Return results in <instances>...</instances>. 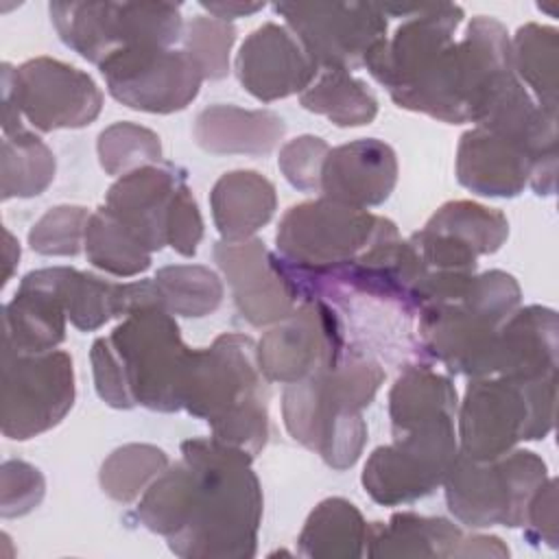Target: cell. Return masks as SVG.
Listing matches in <instances>:
<instances>
[{
	"instance_id": "obj_10",
	"label": "cell",
	"mask_w": 559,
	"mask_h": 559,
	"mask_svg": "<svg viewBox=\"0 0 559 559\" xmlns=\"http://www.w3.org/2000/svg\"><path fill=\"white\" fill-rule=\"evenodd\" d=\"M546 478L544 459L531 450H511L491 461H474L459 452L443 478L445 502L469 528H513L524 524L526 507Z\"/></svg>"
},
{
	"instance_id": "obj_30",
	"label": "cell",
	"mask_w": 559,
	"mask_h": 559,
	"mask_svg": "<svg viewBox=\"0 0 559 559\" xmlns=\"http://www.w3.org/2000/svg\"><path fill=\"white\" fill-rule=\"evenodd\" d=\"M454 384L428 365H408L389 393L391 430L400 432L441 415L456 417Z\"/></svg>"
},
{
	"instance_id": "obj_19",
	"label": "cell",
	"mask_w": 559,
	"mask_h": 559,
	"mask_svg": "<svg viewBox=\"0 0 559 559\" xmlns=\"http://www.w3.org/2000/svg\"><path fill=\"white\" fill-rule=\"evenodd\" d=\"M507 236L509 221L500 210L474 201H450L411 236V242L428 271L474 273L478 255L496 253Z\"/></svg>"
},
{
	"instance_id": "obj_37",
	"label": "cell",
	"mask_w": 559,
	"mask_h": 559,
	"mask_svg": "<svg viewBox=\"0 0 559 559\" xmlns=\"http://www.w3.org/2000/svg\"><path fill=\"white\" fill-rule=\"evenodd\" d=\"M96 151L103 170L114 177L162 162L159 135L135 122H114L103 129Z\"/></svg>"
},
{
	"instance_id": "obj_4",
	"label": "cell",
	"mask_w": 559,
	"mask_h": 559,
	"mask_svg": "<svg viewBox=\"0 0 559 559\" xmlns=\"http://www.w3.org/2000/svg\"><path fill=\"white\" fill-rule=\"evenodd\" d=\"M269 380L262 376L251 336L225 332L210 347L192 349L181 408L205 419L212 437L249 456L269 441Z\"/></svg>"
},
{
	"instance_id": "obj_11",
	"label": "cell",
	"mask_w": 559,
	"mask_h": 559,
	"mask_svg": "<svg viewBox=\"0 0 559 559\" xmlns=\"http://www.w3.org/2000/svg\"><path fill=\"white\" fill-rule=\"evenodd\" d=\"M48 9L61 41L96 66L127 48H173L183 35L181 7L170 2H50Z\"/></svg>"
},
{
	"instance_id": "obj_32",
	"label": "cell",
	"mask_w": 559,
	"mask_h": 559,
	"mask_svg": "<svg viewBox=\"0 0 559 559\" xmlns=\"http://www.w3.org/2000/svg\"><path fill=\"white\" fill-rule=\"evenodd\" d=\"M304 109L325 116L336 127H362L373 122L378 100L367 90L365 81L349 72H323L308 90L301 92Z\"/></svg>"
},
{
	"instance_id": "obj_2",
	"label": "cell",
	"mask_w": 559,
	"mask_h": 559,
	"mask_svg": "<svg viewBox=\"0 0 559 559\" xmlns=\"http://www.w3.org/2000/svg\"><path fill=\"white\" fill-rule=\"evenodd\" d=\"M520 284L504 271H428L411 290L408 308L419 310L421 349L450 373H491L500 325L518 310Z\"/></svg>"
},
{
	"instance_id": "obj_38",
	"label": "cell",
	"mask_w": 559,
	"mask_h": 559,
	"mask_svg": "<svg viewBox=\"0 0 559 559\" xmlns=\"http://www.w3.org/2000/svg\"><path fill=\"white\" fill-rule=\"evenodd\" d=\"M183 52L194 61L203 81H218L229 72V52L236 41L231 22L197 15L183 26Z\"/></svg>"
},
{
	"instance_id": "obj_43",
	"label": "cell",
	"mask_w": 559,
	"mask_h": 559,
	"mask_svg": "<svg viewBox=\"0 0 559 559\" xmlns=\"http://www.w3.org/2000/svg\"><path fill=\"white\" fill-rule=\"evenodd\" d=\"M526 537L533 544H546L557 548V480L546 478L533 493L524 524Z\"/></svg>"
},
{
	"instance_id": "obj_16",
	"label": "cell",
	"mask_w": 559,
	"mask_h": 559,
	"mask_svg": "<svg viewBox=\"0 0 559 559\" xmlns=\"http://www.w3.org/2000/svg\"><path fill=\"white\" fill-rule=\"evenodd\" d=\"M255 356L269 382L293 384L317 376L345 356L341 321L321 297H306L260 338Z\"/></svg>"
},
{
	"instance_id": "obj_6",
	"label": "cell",
	"mask_w": 559,
	"mask_h": 559,
	"mask_svg": "<svg viewBox=\"0 0 559 559\" xmlns=\"http://www.w3.org/2000/svg\"><path fill=\"white\" fill-rule=\"evenodd\" d=\"M507 28L487 15H476L461 41H452L432 66L393 100L402 109L461 124L478 122L498 94L515 81Z\"/></svg>"
},
{
	"instance_id": "obj_7",
	"label": "cell",
	"mask_w": 559,
	"mask_h": 559,
	"mask_svg": "<svg viewBox=\"0 0 559 559\" xmlns=\"http://www.w3.org/2000/svg\"><path fill=\"white\" fill-rule=\"evenodd\" d=\"M557 373L542 378H472L459 408V441L465 456L491 461L520 441L544 439L552 430Z\"/></svg>"
},
{
	"instance_id": "obj_14",
	"label": "cell",
	"mask_w": 559,
	"mask_h": 559,
	"mask_svg": "<svg viewBox=\"0 0 559 559\" xmlns=\"http://www.w3.org/2000/svg\"><path fill=\"white\" fill-rule=\"evenodd\" d=\"M314 66L325 72H352L386 35V13L371 2H277Z\"/></svg>"
},
{
	"instance_id": "obj_17",
	"label": "cell",
	"mask_w": 559,
	"mask_h": 559,
	"mask_svg": "<svg viewBox=\"0 0 559 559\" xmlns=\"http://www.w3.org/2000/svg\"><path fill=\"white\" fill-rule=\"evenodd\" d=\"M98 68L118 103L148 114L186 109L203 81L183 50L164 46L127 48L107 57Z\"/></svg>"
},
{
	"instance_id": "obj_9",
	"label": "cell",
	"mask_w": 559,
	"mask_h": 559,
	"mask_svg": "<svg viewBox=\"0 0 559 559\" xmlns=\"http://www.w3.org/2000/svg\"><path fill=\"white\" fill-rule=\"evenodd\" d=\"M103 92L94 79L59 59L35 57L20 68L2 63V135L24 129H79L98 118Z\"/></svg>"
},
{
	"instance_id": "obj_40",
	"label": "cell",
	"mask_w": 559,
	"mask_h": 559,
	"mask_svg": "<svg viewBox=\"0 0 559 559\" xmlns=\"http://www.w3.org/2000/svg\"><path fill=\"white\" fill-rule=\"evenodd\" d=\"M328 153L330 146L325 140L317 135H299L282 146L277 166L293 188L301 192H319L321 168Z\"/></svg>"
},
{
	"instance_id": "obj_33",
	"label": "cell",
	"mask_w": 559,
	"mask_h": 559,
	"mask_svg": "<svg viewBox=\"0 0 559 559\" xmlns=\"http://www.w3.org/2000/svg\"><path fill=\"white\" fill-rule=\"evenodd\" d=\"M85 255L96 269L118 277H133L151 266V251L105 205L90 214Z\"/></svg>"
},
{
	"instance_id": "obj_3",
	"label": "cell",
	"mask_w": 559,
	"mask_h": 559,
	"mask_svg": "<svg viewBox=\"0 0 559 559\" xmlns=\"http://www.w3.org/2000/svg\"><path fill=\"white\" fill-rule=\"evenodd\" d=\"M190 352L168 310L140 308L127 314L109 336L94 341L90 358L96 393L114 408L140 404L175 413L181 408V382Z\"/></svg>"
},
{
	"instance_id": "obj_25",
	"label": "cell",
	"mask_w": 559,
	"mask_h": 559,
	"mask_svg": "<svg viewBox=\"0 0 559 559\" xmlns=\"http://www.w3.org/2000/svg\"><path fill=\"white\" fill-rule=\"evenodd\" d=\"M557 373V312L544 306L518 308L498 330L491 373L542 378Z\"/></svg>"
},
{
	"instance_id": "obj_12",
	"label": "cell",
	"mask_w": 559,
	"mask_h": 559,
	"mask_svg": "<svg viewBox=\"0 0 559 559\" xmlns=\"http://www.w3.org/2000/svg\"><path fill=\"white\" fill-rule=\"evenodd\" d=\"M456 454L454 417L441 415L393 432V443L371 452L360 480L378 504L413 502L443 485Z\"/></svg>"
},
{
	"instance_id": "obj_45",
	"label": "cell",
	"mask_w": 559,
	"mask_h": 559,
	"mask_svg": "<svg viewBox=\"0 0 559 559\" xmlns=\"http://www.w3.org/2000/svg\"><path fill=\"white\" fill-rule=\"evenodd\" d=\"M2 234H4V275H2V284H7L13 275V269H15L17 260H20V245L11 236L9 229H2Z\"/></svg>"
},
{
	"instance_id": "obj_28",
	"label": "cell",
	"mask_w": 559,
	"mask_h": 559,
	"mask_svg": "<svg viewBox=\"0 0 559 559\" xmlns=\"http://www.w3.org/2000/svg\"><path fill=\"white\" fill-rule=\"evenodd\" d=\"M212 218L223 242L253 238L277 207L275 186L255 170H231L218 177L210 192Z\"/></svg>"
},
{
	"instance_id": "obj_36",
	"label": "cell",
	"mask_w": 559,
	"mask_h": 559,
	"mask_svg": "<svg viewBox=\"0 0 559 559\" xmlns=\"http://www.w3.org/2000/svg\"><path fill=\"white\" fill-rule=\"evenodd\" d=\"M168 456L151 443H127L100 465V487L116 502H133L168 467Z\"/></svg>"
},
{
	"instance_id": "obj_20",
	"label": "cell",
	"mask_w": 559,
	"mask_h": 559,
	"mask_svg": "<svg viewBox=\"0 0 559 559\" xmlns=\"http://www.w3.org/2000/svg\"><path fill=\"white\" fill-rule=\"evenodd\" d=\"M234 68L240 85L262 103L301 94L319 74L290 28L275 22L258 26L240 44Z\"/></svg>"
},
{
	"instance_id": "obj_21",
	"label": "cell",
	"mask_w": 559,
	"mask_h": 559,
	"mask_svg": "<svg viewBox=\"0 0 559 559\" xmlns=\"http://www.w3.org/2000/svg\"><path fill=\"white\" fill-rule=\"evenodd\" d=\"M369 557H507L509 548L500 537L465 535L443 518L395 513L386 524H367Z\"/></svg>"
},
{
	"instance_id": "obj_24",
	"label": "cell",
	"mask_w": 559,
	"mask_h": 559,
	"mask_svg": "<svg viewBox=\"0 0 559 559\" xmlns=\"http://www.w3.org/2000/svg\"><path fill=\"white\" fill-rule=\"evenodd\" d=\"M397 183L395 151L376 138H362L330 148L321 168L325 199L367 210L384 203Z\"/></svg>"
},
{
	"instance_id": "obj_1",
	"label": "cell",
	"mask_w": 559,
	"mask_h": 559,
	"mask_svg": "<svg viewBox=\"0 0 559 559\" xmlns=\"http://www.w3.org/2000/svg\"><path fill=\"white\" fill-rule=\"evenodd\" d=\"M251 461L247 452L214 437L183 441L181 459L142 493L135 520L164 535L179 557H253L262 489Z\"/></svg>"
},
{
	"instance_id": "obj_5",
	"label": "cell",
	"mask_w": 559,
	"mask_h": 559,
	"mask_svg": "<svg viewBox=\"0 0 559 559\" xmlns=\"http://www.w3.org/2000/svg\"><path fill=\"white\" fill-rule=\"evenodd\" d=\"M384 382L382 367L367 356L343 360L306 380L286 384L282 415L288 435L317 452L332 469L352 467L367 441L362 408Z\"/></svg>"
},
{
	"instance_id": "obj_29",
	"label": "cell",
	"mask_w": 559,
	"mask_h": 559,
	"mask_svg": "<svg viewBox=\"0 0 559 559\" xmlns=\"http://www.w3.org/2000/svg\"><path fill=\"white\" fill-rule=\"evenodd\" d=\"M299 555L314 559H354L367 548V522L345 498H328L308 515L299 533Z\"/></svg>"
},
{
	"instance_id": "obj_31",
	"label": "cell",
	"mask_w": 559,
	"mask_h": 559,
	"mask_svg": "<svg viewBox=\"0 0 559 559\" xmlns=\"http://www.w3.org/2000/svg\"><path fill=\"white\" fill-rule=\"evenodd\" d=\"M513 72L524 81L533 94L535 103L557 116V68H559V33L552 26H542L528 22L518 28L511 41Z\"/></svg>"
},
{
	"instance_id": "obj_35",
	"label": "cell",
	"mask_w": 559,
	"mask_h": 559,
	"mask_svg": "<svg viewBox=\"0 0 559 559\" xmlns=\"http://www.w3.org/2000/svg\"><path fill=\"white\" fill-rule=\"evenodd\" d=\"M153 282L170 314L199 319L212 314L223 301L221 277L201 264L164 266L155 273Z\"/></svg>"
},
{
	"instance_id": "obj_22",
	"label": "cell",
	"mask_w": 559,
	"mask_h": 559,
	"mask_svg": "<svg viewBox=\"0 0 559 559\" xmlns=\"http://www.w3.org/2000/svg\"><path fill=\"white\" fill-rule=\"evenodd\" d=\"M183 186L179 166L148 164L122 175L107 190L105 207L153 253L168 245V218Z\"/></svg>"
},
{
	"instance_id": "obj_34",
	"label": "cell",
	"mask_w": 559,
	"mask_h": 559,
	"mask_svg": "<svg viewBox=\"0 0 559 559\" xmlns=\"http://www.w3.org/2000/svg\"><path fill=\"white\" fill-rule=\"evenodd\" d=\"M52 151L26 129L2 135V201L41 194L55 179Z\"/></svg>"
},
{
	"instance_id": "obj_26",
	"label": "cell",
	"mask_w": 559,
	"mask_h": 559,
	"mask_svg": "<svg viewBox=\"0 0 559 559\" xmlns=\"http://www.w3.org/2000/svg\"><path fill=\"white\" fill-rule=\"evenodd\" d=\"M66 310L57 293L31 271L2 308V349L13 354L52 352L66 338Z\"/></svg>"
},
{
	"instance_id": "obj_23",
	"label": "cell",
	"mask_w": 559,
	"mask_h": 559,
	"mask_svg": "<svg viewBox=\"0 0 559 559\" xmlns=\"http://www.w3.org/2000/svg\"><path fill=\"white\" fill-rule=\"evenodd\" d=\"M37 275L57 293L70 323L81 332H94L109 319L127 317L140 308H164L153 280L118 284L68 266L37 269Z\"/></svg>"
},
{
	"instance_id": "obj_8",
	"label": "cell",
	"mask_w": 559,
	"mask_h": 559,
	"mask_svg": "<svg viewBox=\"0 0 559 559\" xmlns=\"http://www.w3.org/2000/svg\"><path fill=\"white\" fill-rule=\"evenodd\" d=\"M393 238H400L393 221L325 197L288 207L275 234L282 260L304 273L347 266Z\"/></svg>"
},
{
	"instance_id": "obj_15",
	"label": "cell",
	"mask_w": 559,
	"mask_h": 559,
	"mask_svg": "<svg viewBox=\"0 0 559 559\" xmlns=\"http://www.w3.org/2000/svg\"><path fill=\"white\" fill-rule=\"evenodd\" d=\"M74 404V369L66 352L2 349V435L26 441L55 428Z\"/></svg>"
},
{
	"instance_id": "obj_18",
	"label": "cell",
	"mask_w": 559,
	"mask_h": 559,
	"mask_svg": "<svg viewBox=\"0 0 559 559\" xmlns=\"http://www.w3.org/2000/svg\"><path fill=\"white\" fill-rule=\"evenodd\" d=\"M214 260L231 286L234 304L245 321L255 328L275 325L301 301L299 288L282 258L269 253L262 240L214 245Z\"/></svg>"
},
{
	"instance_id": "obj_13",
	"label": "cell",
	"mask_w": 559,
	"mask_h": 559,
	"mask_svg": "<svg viewBox=\"0 0 559 559\" xmlns=\"http://www.w3.org/2000/svg\"><path fill=\"white\" fill-rule=\"evenodd\" d=\"M557 144L535 142L483 124L465 131L456 148V179L483 197H518L526 186L552 194Z\"/></svg>"
},
{
	"instance_id": "obj_41",
	"label": "cell",
	"mask_w": 559,
	"mask_h": 559,
	"mask_svg": "<svg viewBox=\"0 0 559 559\" xmlns=\"http://www.w3.org/2000/svg\"><path fill=\"white\" fill-rule=\"evenodd\" d=\"M44 476L37 467L26 461H4L2 463V518H20L31 513L44 498Z\"/></svg>"
},
{
	"instance_id": "obj_44",
	"label": "cell",
	"mask_w": 559,
	"mask_h": 559,
	"mask_svg": "<svg viewBox=\"0 0 559 559\" xmlns=\"http://www.w3.org/2000/svg\"><path fill=\"white\" fill-rule=\"evenodd\" d=\"M201 7L225 22H231L236 17H245V15H253L258 11L264 9V2H201Z\"/></svg>"
},
{
	"instance_id": "obj_39",
	"label": "cell",
	"mask_w": 559,
	"mask_h": 559,
	"mask_svg": "<svg viewBox=\"0 0 559 559\" xmlns=\"http://www.w3.org/2000/svg\"><path fill=\"white\" fill-rule=\"evenodd\" d=\"M87 221L81 205L50 207L28 231V245L39 255H76L85 247Z\"/></svg>"
},
{
	"instance_id": "obj_42",
	"label": "cell",
	"mask_w": 559,
	"mask_h": 559,
	"mask_svg": "<svg viewBox=\"0 0 559 559\" xmlns=\"http://www.w3.org/2000/svg\"><path fill=\"white\" fill-rule=\"evenodd\" d=\"M201 236H203V218H201L199 205L192 197V190L186 183L179 190L177 201L170 212V218H168V245L177 253L190 258L197 253Z\"/></svg>"
},
{
	"instance_id": "obj_27",
	"label": "cell",
	"mask_w": 559,
	"mask_h": 559,
	"mask_svg": "<svg viewBox=\"0 0 559 559\" xmlns=\"http://www.w3.org/2000/svg\"><path fill=\"white\" fill-rule=\"evenodd\" d=\"M284 120L269 109L210 105L194 120V142L212 155H266L284 138Z\"/></svg>"
}]
</instances>
